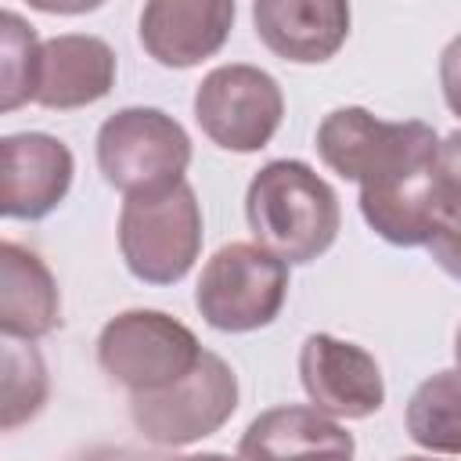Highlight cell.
Returning a JSON list of instances; mask_svg holds the SVG:
<instances>
[{
  "mask_svg": "<svg viewBox=\"0 0 461 461\" xmlns=\"http://www.w3.org/2000/svg\"><path fill=\"white\" fill-rule=\"evenodd\" d=\"M400 461H432V457H400Z\"/></svg>",
  "mask_w": 461,
  "mask_h": 461,
  "instance_id": "obj_25",
  "label": "cell"
},
{
  "mask_svg": "<svg viewBox=\"0 0 461 461\" xmlns=\"http://www.w3.org/2000/svg\"><path fill=\"white\" fill-rule=\"evenodd\" d=\"M407 436L432 454H461V367L429 375L407 400Z\"/></svg>",
  "mask_w": 461,
  "mask_h": 461,
  "instance_id": "obj_16",
  "label": "cell"
},
{
  "mask_svg": "<svg viewBox=\"0 0 461 461\" xmlns=\"http://www.w3.org/2000/svg\"><path fill=\"white\" fill-rule=\"evenodd\" d=\"M72 151L50 133H11L0 140V212L7 220H43L72 187Z\"/></svg>",
  "mask_w": 461,
  "mask_h": 461,
  "instance_id": "obj_10",
  "label": "cell"
},
{
  "mask_svg": "<svg viewBox=\"0 0 461 461\" xmlns=\"http://www.w3.org/2000/svg\"><path fill=\"white\" fill-rule=\"evenodd\" d=\"M436 176H439V187L447 198H461V130H454L439 140Z\"/></svg>",
  "mask_w": 461,
  "mask_h": 461,
  "instance_id": "obj_20",
  "label": "cell"
},
{
  "mask_svg": "<svg viewBox=\"0 0 461 461\" xmlns=\"http://www.w3.org/2000/svg\"><path fill=\"white\" fill-rule=\"evenodd\" d=\"M425 249H429L432 263L443 274H450L454 281H461V198H447L443 194Z\"/></svg>",
  "mask_w": 461,
  "mask_h": 461,
  "instance_id": "obj_19",
  "label": "cell"
},
{
  "mask_svg": "<svg viewBox=\"0 0 461 461\" xmlns=\"http://www.w3.org/2000/svg\"><path fill=\"white\" fill-rule=\"evenodd\" d=\"M40 50L36 29L14 14H0V112H14L25 101H36V76H40Z\"/></svg>",
  "mask_w": 461,
  "mask_h": 461,
  "instance_id": "obj_18",
  "label": "cell"
},
{
  "mask_svg": "<svg viewBox=\"0 0 461 461\" xmlns=\"http://www.w3.org/2000/svg\"><path fill=\"white\" fill-rule=\"evenodd\" d=\"M4 432L32 421L47 403V364L40 349L25 339H4Z\"/></svg>",
  "mask_w": 461,
  "mask_h": 461,
  "instance_id": "obj_17",
  "label": "cell"
},
{
  "mask_svg": "<svg viewBox=\"0 0 461 461\" xmlns=\"http://www.w3.org/2000/svg\"><path fill=\"white\" fill-rule=\"evenodd\" d=\"M238 407V378L216 353H202L198 367L162 393L130 396V418L148 443L187 447L220 432Z\"/></svg>",
  "mask_w": 461,
  "mask_h": 461,
  "instance_id": "obj_7",
  "label": "cell"
},
{
  "mask_svg": "<svg viewBox=\"0 0 461 461\" xmlns=\"http://www.w3.org/2000/svg\"><path fill=\"white\" fill-rule=\"evenodd\" d=\"M245 216L256 245L285 263H313L342 227L339 194L299 158H274L249 180Z\"/></svg>",
  "mask_w": 461,
  "mask_h": 461,
  "instance_id": "obj_2",
  "label": "cell"
},
{
  "mask_svg": "<svg viewBox=\"0 0 461 461\" xmlns=\"http://www.w3.org/2000/svg\"><path fill=\"white\" fill-rule=\"evenodd\" d=\"M454 357H457V367H461V324H457V335H454Z\"/></svg>",
  "mask_w": 461,
  "mask_h": 461,
  "instance_id": "obj_24",
  "label": "cell"
},
{
  "mask_svg": "<svg viewBox=\"0 0 461 461\" xmlns=\"http://www.w3.org/2000/svg\"><path fill=\"white\" fill-rule=\"evenodd\" d=\"M115 86V50L101 36L61 32L40 50L36 104L43 108H86Z\"/></svg>",
  "mask_w": 461,
  "mask_h": 461,
  "instance_id": "obj_14",
  "label": "cell"
},
{
  "mask_svg": "<svg viewBox=\"0 0 461 461\" xmlns=\"http://www.w3.org/2000/svg\"><path fill=\"white\" fill-rule=\"evenodd\" d=\"M439 86L454 115H461V36H454L439 54Z\"/></svg>",
  "mask_w": 461,
  "mask_h": 461,
  "instance_id": "obj_21",
  "label": "cell"
},
{
  "mask_svg": "<svg viewBox=\"0 0 461 461\" xmlns=\"http://www.w3.org/2000/svg\"><path fill=\"white\" fill-rule=\"evenodd\" d=\"M288 295V263L252 241L223 245L198 277L194 306L216 331H256L274 324Z\"/></svg>",
  "mask_w": 461,
  "mask_h": 461,
  "instance_id": "obj_6",
  "label": "cell"
},
{
  "mask_svg": "<svg viewBox=\"0 0 461 461\" xmlns=\"http://www.w3.org/2000/svg\"><path fill=\"white\" fill-rule=\"evenodd\" d=\"M119 252L137 281L176 285L202 252V205L191 184L126 198L119 212Z\"/></svg>",
  "mask_w": 461,
  "mask_h": 461,
  "instance_id": "obj_5",
  "label": "cell"
},
{
  "mask_svg": "<svg viewBox=\"0 0 461 461\" xmlns=\"http://www.w3.org/2000/svg\"><path fill=\"white\" fill-rule=\"evenodd\" d=\"M97 166L126 198L166 194L184 184L191 137L162 108H119L97 130Z\"/></svg>",
  "mask_w": 461,
  "mask_h": 461,
  "instance_id": "obj_3",
  "label": "cell"
},
{
  "mask_svg": "<svg viewBox=\"0 0 461 461\" xmlns=\"http://www.w3.org/2000/svg\"><path fill=\"white\" fill-rule=\"evenodd\" d=\"M173 461H238V457H227V454H187V457H173Z\"/></svg>",
  "mask_w": 461,
  "mask_h": 461,
  "instance_id": "obj_23",
  "label": "cell"
},
{
  "mask_svg": "<svg viewBox=\"0 0 461 461\" xmlns=\"http://www.w3.org/2000/svg\"><path fill=\"white\" fill-rule=\"evenodd\" d=\"M299 382L328 418H371L385 403V385L375 357L335 335H310L299 349Z\"/></svg>",
  "mask_w": 461,
  "mask_h": 461,
  "instance_id": "obj_9",
  "label": "cell"
},
{
  "mask_svg": "<svg viewBox=\"0 0 461 461\" xmlns=\"http://www.w3.org/2000/svg\"><path fill=\"white\" fill-rule=\"evenodd\" d=\"M234 25L230 0H151L140 11V43L166 68L212 58Z\"/></svg>",
  "mask_w": 461,
  "mask_h": 461,
  "instance_id": "obj_11",
  "label": "cell"
},
{
  "mask_svg": "<svg viewBox=\"0 0 461 461\" xmlns=\"http://www.w3.org/2000/svg\"><path fill=\"white\" fill-rule=\"evenodd\" d=\"M317 155L342 180L360 184V212L389 245H425L443 202L436 176L439 137L421 119L385 122L346 104L321 119Z\"/></svg>",
  "mask_w": 461,
  "mask_h": 461,
  "instance_id": "obj_1",
  "label": "cell"
},
{
  "mask_svg": "<svg viewBox=\"0 0 461 461\" xmlns=\"http://www.w3.org/2000/svg\"><path fill=\"white\" fill-rule=\"evenodd\" d=\"M353 436L317 407H270L245 429L238 461H353Z\"/></svg>",
  "mask_w": 461,
  "mask_h": 461,
  "instance_id": "obj_12",
  "label": "cell"
},
{
  "mask_svg": "<svg viewBox=\"0 0 461 461\" xmlns=\"http://www.w3.org/2000/svg\"><path fill=\"white\" fill-rule=\"evenodd\" d=\"M285 115L277 79L256 65H220L194 90V119L223 151H259L270 144Z\"/></svg>",
  "mask_w": 461,
  "mask_h": 461,
  "instance_id": "obj_8",
  "label": "cell"
},
{
  "mask_svg": "<svg viewBox=\"0 0 461 461\" xmlns=\"http://www.w3.org/2000/svg\"><path fill=\"white\" fill-rule=\"evenodd\" d=\"M79 461H155V457L137 454V450H130V447H97V450L83 454Z\"/></svg>",
  "mask_w": 461,
  "mask_h": 461,
  "instance_id": "obj_22",
  "label": "cell"
},
{
  "mask_svg": "<svg viewBox=\"0 0 461 461\" xmlns=\"http://www.w3.org/2000/svg\"><path fill=\"white\" fill-rule=\"evenodd\" d=\"M202 353L205 349L194 331L162 310H126L97 335L101 371L130 396L176 385L198 367Z\"/></svg>",
  "mask_w": 461,
  "mask_h": 461,
  "instance_id": "obj_4",
  "label": "cell"
},
{
  "mask_svg": "<svg viewBox=\"0 0 461 461\" xmlns=\"http://www.w3.org/2000/svg\"><path fill=\"white\" fill-rule=\"evenodd\" d=\"M256 36L285 61L321 65L349 36V4L342 0H256Z\"/></svg>",
  "mask_w": 461,
  "mask_h": 461,
  "instance_id": "obj_13",
  "label": "cell"
},
{
  "mask_svg": "<svg viewBox=\"0 0 461 461\" xmlns=\"http://www.w3.org/2000/svg\"><path fill=\"white\" fill-rule=\"evenodd\" d=\"M61 324V295L47 263L14 245H0V331L4 339H43Z\"/></svg>",
  "mask_w": 461,
  "mask_h": 461,
  "instance_id": "obj_15",
  "label": "cell"
}]
</instances>
